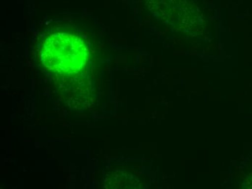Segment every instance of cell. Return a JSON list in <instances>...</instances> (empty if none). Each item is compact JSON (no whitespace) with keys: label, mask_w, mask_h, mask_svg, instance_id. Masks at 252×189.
Here are the masks:
<instances>
[{"label":"cell","mask_w":252,"mask_h":189,"mask_svg":"<svg viewBox=\"0 0 252 189\" xmlns=\"http://www.w3.org/2000/svg\"><path fill=\"white\" fill-rule=\"evenodd\" d=\"M41 54L46 69L63 76H71L80 73L87 65L88 48L79 37L58 33L46 39Z\"/></svg>","instance_id":"obj_1"}]
</instances>
